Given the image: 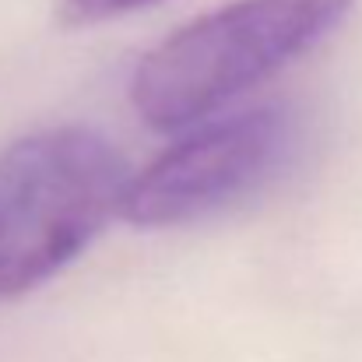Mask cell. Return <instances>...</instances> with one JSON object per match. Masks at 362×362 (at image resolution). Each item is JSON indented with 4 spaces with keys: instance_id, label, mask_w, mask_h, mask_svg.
<instances>
[{
    "instance_id": "1",
    "label": "cell",
    "mask_w": 362,
    "mask_h": 362,
    "mask_svg": "<svg viewBox=\"0 0 362 362\" xmlns=\"http://www.w3.org/2000/svg\"><path fill=\"white\" fill-rule=\"evenodd\" d=\"M349 11L352 0H233L151 46L130 78V103L155 130L197 123L299 60Z\"/></svg>"
},
{
    "instance_id": "2",
    "label": "cell",
    "mask_w": 362,
    "mask_h": 362,
    "mask_svg": "<svg viewBox=\"0 0 362 362\" xmlns=\"http://www.w3.org/2000/svg\"><path fill=\"white\" fill-rule=\"evenodd\" d=\"M120 151L88 127H49L0 151V299L78 260L120 215Z\"/></svg>"
},
{
    "instance_id": "3",
    "label": "cell",
    "mask_w": 362,
    "mask_h": 362,
    "mask_svg": "<svg viewBox=\"0 0 362 362\" xmlns=\"http://www.w3.org/2000/svg\"><path fill=\"white\" fill-rule=\"evenodd\" d=\"M288 113L260 106L197 127L127 180L120 215L134 226L194 222L250 194L288 148Z\"/></svg>"
},
{
    "instance_id": "4",
    "label": "cell",
    "mask_w": 362,
    "mask_h": 362,
    "mask_svg": "<svg viewBox=\"0 0 362 362\" xmlns=\"http://www.w3.org/2000/svg\"><path fill=\"white\" fill-rule=\"evenodd\" d=\"M158 0H60L64 21L67 25H99V21H113L123 14L144 11Z\"/></svg>"
}]
</instances>
